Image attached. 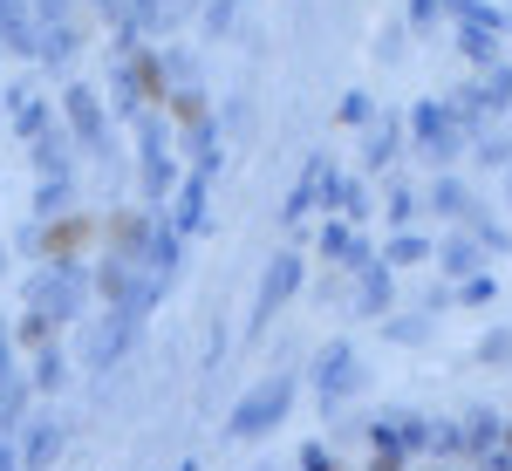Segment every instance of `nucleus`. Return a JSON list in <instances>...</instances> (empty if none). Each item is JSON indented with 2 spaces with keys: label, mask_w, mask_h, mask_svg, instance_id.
<instances>
[{
  "label": "nucleus",
  "mask_w": 512,
  "mask_h": 471,
  "mask_svg": "<svg viewBox=\"0 0 512 471\" xmlns=\"http://www.w3.org/2000/svg\"><path fill=\"white\" fill-rule=\"evenodd\" d=\"M0 48L35 62L41 55V21H35V0H0Z\"/></svg>",
  "instance_id": "8"
},
{
  "label": "nucleus",
  "mask_w": 512,
  "mask_h": 471,
  "mask_svg": "<svg viewBox=\"0 0 512 471\" xmlns=\"http://www.w3.org/2000/svg\"><path fill=\"white\" fill-rule=\"evenodd\" d=\"M89 301H96V274L89 267H35L21 280V308L48 314L55 328H76L89 314Z\"/></svg>",
  "instance_id": "2"
},
{
  "label": "nucleus",
  "mask_w": 512,
  "mask_h": 471,
  "mask_svg": "<svg viewBox=\"0 0 512 471\" xmlns=\"http://www.w3.org/2000/svg\"><path fill=\"white\" fill-rule=\"evenodd\" d=\"M212 171V164H205ZM205 171H192V185L178 192V205H171V233H192L198 226V212H205Z\"/></svg>",
  "instance_id": "16"
},
{
  "label": "nucleus",
  "mask_w": 512,
  "mask_h": 471,
  "mask_svg": "<svg viewBox=\"0 0 512 471\" xmlns=\"http://www.w3.org/2000/svg\"><path fill=\"white\" fill-rule=\"evenodd\" d=\"M110 103H117L123 123L151 117V89H144V76H137V62H117V69H110Z\"/></svg>",
  "instance_id": "10"
},
{
  "label": "nucleus",
  "mask_w": 512,
  "mask_h": 471,
  "mask_svg": "<svg viewBox=\"0 0 512 471\" xmlns=\"http://www.w3.org/2000/svg\"><path fill=\"white\" fill-rule=\"evenodd\" d=\"M21 369H28V362H21V342H14V328L0 321V383H14Z\"/></svg>",
  "instance_id": "17"
},
{
  "label": "nucleus",
  "mask_w": 512,
  "mask_h": 471,
  "mask_svg": "<svg viewBox=\"0 0 512 471\" xmlns=\"http://www.w3.org/2000/svg\"><path fill=\"white\" fill-rule=\"evenodd\" d=\"M62 123H69V137L82 144V157H117V137H110V123H103V89L69 82V89H62Z\"/></svg>",
  "instance_id": "4"
},
{
  "label": "nucleus",
  "mask_w": 512,
  "mask_h": 471,
  "mask_svg": "<svg viewBox=\"0 0 512 471\" xmlns=\"http://www.w3.org/2000/svg\"><path fill=\"white\" fill-rule=\"evenodd\" d=\"M35 21L55 28V21H76V0H35Z\"/></svg>",
  "instance_id": "19"
},
{
  "label": "nucleus",
  "mask_w": 512,
  "mask_h": 471,
  "mask_svg": "<svg viewBox=\"0 0 512 471\" xmlns=\"http://www.w3.org/2000/svg\"><path fill=\"white\" fill-rule=\"evenodd\" d=\"M76 55H82V21H55V28H41V55H35V69L62 76V69H69Z\"/></svg>",
  "instance_id": "11"
},
{
  "label": "nucleus",
  "mask_w": 512,
  "mask_h": 471,
  "mask_svg": "<svg viewBox=\"0 0 512 471\" xmlns=\"http://www.w3.org/2000/svg\"><path fill=\"white\" fill-rule=\"evenodd\" d=\"M21 471H55L62 465V444H69V431H62V417L55 410H35L28 424H21Z\"/></svg>",
  "instance_id": "7"
},
{
  "label": "nucleus",
  "mask_w": 512,
  "mask_h": 471,
  "mask_svg": "<svg viewBox=\"0 0 512 471\" xmlns=\"http://www.w3.org/2000/svg\"><path fill=\"white\" fill-rule=\"evenodd\" d=\"M130 342H137V321H130V314H103V321H89V328H82L76 369L103 376V369H117L123 355H130Z\"/></svg>",
  "instance_id": "5"
},
{
  "label": "nucleus",
  "mask_w": 512,
  "mask_h": 471,
  "mask_svg": "<svg viewBox=\"0 0 512 471\" xmlns=\"http://www.w3.org/2000/svg\"><path fill=\"white\" fill-rule=\"evenodd\" d=\"M280 410H287V390L274 383L267 396H253V403L233 417V437H253V431H267V424H280Z\"/></svg>",
  "instance_id": "13"
},
{
  "label": "nucleus",
  "mask_w": 512,
  "mask_h": 471,
  "mask_svg": "<svg viewBox=\"0 0 512 471\" xmlns=\"http://www.w3.org/2000/svg\"><path fill=\"white\" fill-rule=\"evenodd\" d=\"M28 212H35L41 226L69 219V212H76V178H48V185H35V198H28Z\"/></svg>",
  "instance_id": "12"
},
{
  "label": "nucleus",
  "mask_w": 512,
  "mask_h": 471,
  "mask_svg": "<svg viewBox=\"0 0 512 471\" xmlns=\"http://www.w3.org/2000/svg\"><path fill=\"white\" fill-rule=\"evenodd\" d=\"M0 55H7V48H0Z\"/></svg>",
  "instance_id": "23"
},
{
  "label": "nucleus",
  "mask_w": 512,
  "mask_h": 471,
  "mask_svg": "<svg viewBox=\"0 0 512 471\" xmlns=\"http://www.w3.org/2000/svg\"><path fill=\"white\" fill-rule=\"evenodd\" d=\"M301 471H512V410H376L355 431V458L315 444Z\"/></svg>",
  "instance_id": "1"
},
{
  "label": "nucleus",
  "mask_w": 512,
  "mask_h": 471,
  "mask_svg": "<svg viewBox=\"0 0 512 471\" xmlns=\"http://www.w3.org/2000/svg\"><path fill=\"white\" fill-rule=\"evenodd\" d=\"M28 383H35V396H62V383H69V355H62V342L28 362Z\"/></svg>",
  "instance_id": "14"
},
{
  "label": "nucleus",
  "mask_w": 512,
  "mask_h": 471,
  "mask_svg": "<svg viewBox=\"0 0 512 471\" xmlns=\"http://www.w3.org/2000/svg\"><path fill=\"white\" fill-rule=\"evenodd\" d=\"M0 274H7V239H0Z\"/></svg>",
  "instance_id": "22"
},
{
  "label": "nucleus",
  "mask_w": 512,
  "mask_h": 471,
  "mask_svg": "<svg viewBox=\"0 0 512 471\" xmlns=\"http://www.w3.org/2000/svg\"><path fill=\"white\" fill-rule=\"evenodd\" d=\"M14 342H21V355L35 362L41 349H55V321H48V314H35V308H21V321H14Z\"/></svg>",
  "instance_id": "15"
},
{
  "label": "nucleus",
  "mask_w": 512,
  "mask_h": 471,
  "mask_svg": "<svg viewBox=\"0 0 512 471\" xmlns=\"http://www.w3.org/2000/svg\"><path fill=\"white\" fill-rule=\"evenodd\" d=\"M0 471H21V444L14 437H0Z\"/></svg>",
  "instance_id": "21"
},
{
  "label": "nucleus",
  "mask_w": 512,
  "mask_h": 471,
  "mask_svg": "<svg viewBox=\"0 0 512 471\" xmlns=\"http://www.w3.org/2000/svg\"><path fill=\"white\" fill-rule=\"evenodd\" d=\"M89 7H96L103 21H117V28H123V21H130V0H89Z\"/></svg>",
  "instance_id": "20"
},
{
  "label": "nucleus",
  "mask_w": 512,
  "mask_h": 471,
  "mask_svg": "<svg viewBox=\"0 0 512 471\" xmlns=\"http://www.w3.org/2000/svg\"><path fill=\"white\" fill-rule=\"evenodd\" d=\"M28 157H35V171H41V185L48 178H76V164H82V144L69 137V123H55L41 144H28Z\"/></svg>",
  "instance_id": "9"
},
{
  "label": "nucleus",
  "mask_w": 512,
  "mask_h": 471,
  "mask_svg": "<svg viewBox=\"0 0 512 471\" xmlns=\"http://www.w3.org/2000/svg\"><path fill=\"white\" fill-rule=\"evenodd\" d=\"M287 280H294V260H274V274H267V294H260V314L287 301Z\"/></svg>",
  "instance_id": "18"
},
{
  "label": "nucleus",
  "mask_w": 512,
  "mask_h": 471,
  "mask_svg": "<svg viewBox=\"0 0 512 471\" xmlns=\"http://www.w3.org/2000/svg\"><path fill=\"white\" fill-rule=\"evenodd\" d=\"M158 219H144V212H117V219H103V253L110 260H130V267H151V253H158Z\"/></svg>",
  "instance_id": "6"
},
{
  "label": "nucleus",
  "mask_w": 512,
  "mask_h": 471,
  "mask_svg": "<svg viewBox=\"0 0 512 471\" xmlns=\"http://www.w3.org/2000/svg\"><path fill=\"white\" fill-rule=\"evenodd\" d=\"M96 294H103V314H130V321H144V308L164 294V280L151 267H130V260H110L103 253V267H96Z\"/></svg>",
  "instance_id": "3"
}]
</instances>
